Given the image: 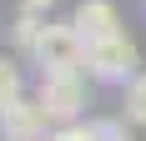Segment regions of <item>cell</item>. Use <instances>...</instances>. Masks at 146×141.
I'll return each mask as SVG.
<instances>
[{"instance_id":"cell-1","label":"cell","mask_w":146,"mask_h":141,"mask_svg":"<svg viewBox=\"0 0 146 141\" xmlns=\"http://www.w3.org/2000/svg\"><path fill=\"white\" fill-rule=\"evenodd\" d=\"M86 76L101 86H126L131 76H141V45L126 30H111L101 41H86Z\"/></svg>"},{"instance_id":"cell-2","label":"cell","mask_w":146,"mask_h":141,"mask_svg":"<svg viewBox=\"0 0 146 141\" xmlns=\"http://www.w3.org/2000/svg\"><path fill=\"white\" fill-rule=\"evenodd\" d=\"M35 101L45 106L50 126H71L86 116V101H91V76L86 70H45L40 86H35Z\"/></svg>"},{"instance_id":"cell-3","label":"cell","mask_w":146,"mask_h":141,"mask_svg":"<svg viewBox=\"0 0 146 141\" xmlns=\"http://www.w3.org/2000/svg\"><path fill=\"white\" fill-rule=\"evenodd\" d=\"M30 66H40V76L45 70H86V35L76 30V20H45V35Z\"/></svg>"},{"instance_id":"cell-4","label":"cell","mask_w":146,"mask_h":141,"mask_svg":"<svg viewBox=\"0 0 146 141\" xmlns=\"http://www.w3.org/2000/svg\"><path fill=\"white\" fill-rule=\"evenodd\" d=\"M50 116L35 96H20L10 106H0V141H50Z\"/></svg>"},{"instance_id":"cell-5","label":"cell","mask_w":146,"mask_h":141,"mask_svg":"<svg viewBox=\"0 0 146 141\" xmlns=\"http://www.w3.org/2000/svg\"><path fill=\"white\" fill-rule=\"evenodd\" d=\"M71 20H76V30H81L86 41H101V35L121 30V15H116L111 0H81V5L71 10Z\"/></svg>"},{"instance_id":"cell-6","label":"cell","mask_w":146,"mask_h":141,"mask_svg":"<svg viewBox=\"0 0 146 141\" xmlns=\"http://www.w3.org/2000/svg\"><path fill=\"white\" fill-rule=\"evenodd\" d=\"M45 20L50 15H40V10H20L10 20V45H15V56H35V45H40V35H45Z\"/></svg>"},{"instance_id":"cell-7","label":"cell","mask_w":146,"mask_h":141,"mask_svg":"<svg viewBox=\"0 0 146 141\" xmlns=\"http://www.w3.org/2000/svg\"><path fill=\"white\" fill-rule=\"evenodd\" d=\"M121 116H126L131 126L146 131V70H141V76H131V81L121 86Z\"/></svg>"},{"instance_id":"cell-8","label":"cell","mask_w":146,"mask_h":141,"mask_svg":"<svg viewBox=\"0 0 146 141\" xmlns=\"http://www.w3.org/2000/svg\"><path fill=\"white\" fill-rule=\"evenodd\" d=\"M20 96H25V76H20V66L10 56H0V106H10Z\"/></svg>"},{"instance_id":"cell-9","label":"cell","mask_w":146,"mask_h":141,"mask_svg":"<svg viewBox=\"0 0 146 141\" xmlns=\"http://www.w3.org/2000/svg\"><path fill=\"white\" fill-rule=\"evenodd\" d=\"M91 126H96L101 141H131V121H126V116H101V121H91Z\"/></svg>"},{"instance_id":"cell-10","label":"cell","mask_w":146,"mask_h":141,"mask_svg":"<svg viewBox=\"0 0 146 141\" xmlns=\"http://www.w3.org/2000/svg\"><path fill=\"white\" fill-rule=\"evenodd\" d=\"M50 141H101V136H96L91 121H71V126H56V131H50Z\"/></svg>"},{"instance_id":"cell-11","label":"cell","mask_w":146,"mask_h":141,"mask_svg":"<svg viewBox=\"0 0 146 141\" xmlns=\"http://www.w3.org/2000/svg\"><path fill=\"white\" fill-rule=\"evenodd\" d=\"M50 5H60V0H20V10H40V15L50 10Z\"/></svg>"}]
</instances>
